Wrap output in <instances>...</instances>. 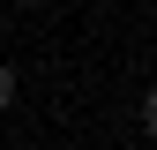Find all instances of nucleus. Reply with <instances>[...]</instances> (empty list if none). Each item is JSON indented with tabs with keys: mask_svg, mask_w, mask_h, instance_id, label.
I'll use <instances>...</instances> for the list:
<instances>
[{
	"mask_svg": "<svg viewBox=\"0 0 157 150\" xmlns=\"http://www.w3.org/2000/svg\"><path fill=\"white\" fill-rule=\"evenodd\" d=\"M8 105H15V68L0 60V112H8Z\"/></svg>",
	"mask_w": 157,
	"mask_h": 150,
	"instance_id": "1",
	"label": "nucleus"
}]
</instances>
